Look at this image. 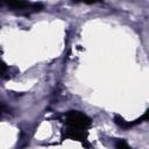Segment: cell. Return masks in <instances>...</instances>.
Instances as JSON below:
<instances>
[{"mask_svg": "<svg viewBox=\"0 0 149 149\" xmlns=\"http://www.w3.org/2000/svg\"><path fill=\"white\" fill-rule=\"evenodd\" d=\"M73 2H84V3H93V2H97L99 0H72Z\"/></svg>", "mask_w": 149, "mask_h": 149, "instance_id": "8992f818", "label": "cell"}, {"mask_svg": "<svg viewBox=\"0 0 149 149\" xmlns=\"http://www.w3.org/2000/svg\"><path fill=\"white\" fill-rule=\"evenodd\" d=\"M2 2L10 10L31 13V12H40L43 9V6L41 3H31L27 0H2Z\"/></svg>", "mask_w": 149, "mask_h": 149, "instance_id": "7a4b0ae2", "label": "cell"}, {"mask_svg": "<svg viewBox=\"0 0 149 149\" xmlns=\"http://www.w3.org/2000/svg\"><path fill=\"white\" fill-rule=\"evenodd\" d=\"M87 136L86 130H81V129H76V128H70L68 127L65 130V137L71 139V140H76V141H85Z\"/></svg>", "mask_w": 149, "mask_h": 149, "instance_id": "277c9868", "label": "cell"}, {"mask_svg": "<svg viewBox=\"0 0 149 149\" xmlns=\"http://www.w3.org/2000/svg\"><path fill=\"white\" fill-rule=\"evenodd\" d=\"M115 147H116V148H128V144H127L125 141H121V140H120V141L115 144Z\"/></svg>", "mask_w": 149, "mask_h": 149, "instance_id": "5b68a950", "label": "cell"}, {"mask_svg": "<svg viewBox=\"0 0 149 149\" xmlns=\"http://www.w3.org/2000/svg\"><path fill=\"white\" fill-rule=\"evenodd\" d=\"M114 121H115L116 125H119V126L122 127V128H130V127H133V126H135V125H137V123H141V122H143V121H149V108L147 109V112H146L140 119H137V120H135V121H133V122H127V121H125L122 118H120L119 115H115V116H114Z\"/></svg>", "mask_w": 149, "mask_h": 149, "instance_id": "3957f363", "label": "cell"}, {"mask_svg": "<svg viewBox=\"0 0 149 149\" xmlns=\"http://www.w3.org/2000/svg\"><path fill=\"white\" fill-rule=\"evenodd\" d=\"M66 126L70 127V128H76V129H81V130H86L87 128L91 127V119L79 112V111H70L68 114H66Z\"/></svg>", "mask_w": 149, "mask_h": 149, "instance_id": "6da1fadb", "label": "cell"}]
</instances>
